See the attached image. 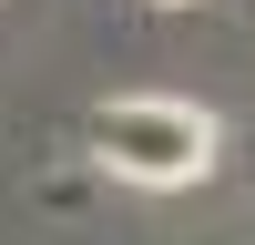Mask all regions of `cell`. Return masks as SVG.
Masks as SVG:
<instances>
[{
	"instance_id": "6da1fadb",
	"label": "cell",
	"mask_w": 255,
	"mask_h": 245,
	"mask_svg": "<svg viewBox=\"0 0 255 245\" xmlns=\"http://www.w3.org/2000/svg\"><path fill=\"white\" fill-rule=\"evenodd\" d=\"M92 163L123 184H194L215 163V113L163 102V92H123L92 113Z\"/></svg>"
}]
</instances>
